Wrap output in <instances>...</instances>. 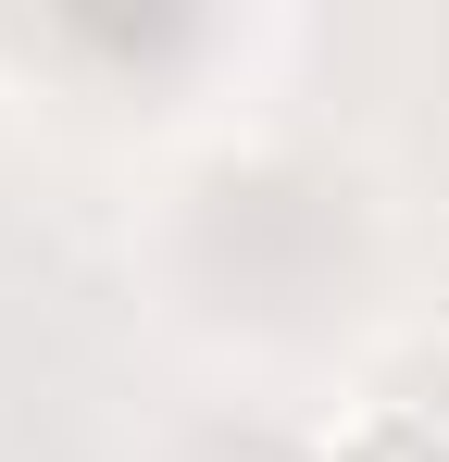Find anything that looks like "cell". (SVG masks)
<instances>
[{
  "label": "cell",
  "mask_w": 449,
  "mask_h": 462,
  "mask_svg": "<svg viewBox=\"0 0 449 462\" xmlns=\"http://www.w3.org/2000/svg\"><path fill=\"white\" fill-rule=\"evenodd\" d=\"M325 462H449V425L412 400H362V412L325 425Z\"/></svg>",
  "instance_id": "1"
}]
</instances>
